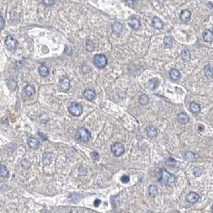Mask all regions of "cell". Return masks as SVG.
<instances>
[{"mask_svg":"<svg viewBox=\"0 0 213 213\" xmlns=\"http://www.w3.org/2000/svg\"><path fill=\"white\" fill-rule=\"evenodd\" d=\"M43 4H45L47 7H50V6H52L53 4L56 3V1H43Z\"/></svg>","mask_w":213,"mask_h":213,"instance_id":"obj_35","label":"cell"},{"mask_svg":"<svg viewBox=\"0 0 213 213\" xmlns=\"http://www.w3.org/2000/svg\"><path fill=\"white\" fill-rule=\"evenodd\" d=\"M152 26L155 29H162L163 27V22L159 19V17H154L153 19H152Z\"/></svg>","mask_w":213,"mask_h":213,"instance_id":"obj_17","label":"cell"},{"mask_svg":"<svg viewBox=\"0 0 213 213\" xmlns=\"http://www.w3.org/2000/svg\"><path fill=\"white\" fill-rule=\"evenodd\" d=\"M91 159L95 160V161H96V160H99V154L97 152H95V151H93V152H91Z\"/></svg>","mask_w":213,"mask_h":213,"instance_id":"obj_32","label":"cell"},{"mask_svg":"<svg viewBox=\"0 0 213 213\" xmlns=\"http://www.w3.org/2000/svg\"><path fill=\"white\" fill-rule=\"evenodd\" d=\"M180 57L181 60L184 61V62H188L189 60H191V53L190 51L188 49H183V51H181L180 53Z\"/></svg>","mask_w":213,"mask_h":213,"instance_id":"obj_20","label":"cell"},{"mask_svg":"<svg viewBox=\"0 0 213 213\" xmlns=\"http://www.w3.org/2000/svg\"><path fill=\"white\" fill-rule=\"evenodd\" d=\"M139 102H140L141 105L145 106V105H147L149 103V97L145 94L141 95L139 97Z\"/></svg>","mask_w":213,"mask_h":213,"instance_id":"obj_26","label":"cell"},{"mask_svg":"<svg viewBox=\"0 0 213 213\" xmlns=\"http://www.w3.org/2000/svg\"><path fill=\"white\" fill-rule=\"evenodd\" d=\"M52 161V155L49 152H46L43 155V163L45 166H48L51 164Z\"/></svg>","mask_w":213,"mask_h":213,"instance_id":"obj_23","label":"cell"},{"mask_svg":"<svg viewBox=\"0 0 213 213\" xmlns=\"http://www.w3.org/2000/svg\"><path fill=\"white\" fill-rule=\"evenodd\" d=\"M202 173H203V169L200 168V167H195L194 168H193V174L196 177H199V176H200L202 175Z\"/></svg>","mask_w":213,"mask_h":213,"instance_id":"obj_31","label":"cell"},{"mask_svg":"<svg viewBox=\"0 0 213 213\" xmlns=\"http://www.w3.org/2000/svg\"><path fill=\"white\" fill-rule=\"evenodd\" d=\"M38 73L42 77H47L49 75V70L44 65H41L38 67Z\"/></svg>","mask_w":213,"mask_h":213,"instance_id":"obj_25","label":"cell"},{"mask_svg":"<svg viewBox=\"0 0 213 213\" xmlns=\"http://www.w3.org/2000/svg\"><path fill=\"white\" fill-rule=\"evenodd\" d=\"M177 120L179 121V124H186L188 123L189 118L186 113H179V115H177Z\"/></svg>","mask_w":213,"mask_h":213,"instance_id":"obj_21","label":"cell"},{"mask_svg":"<svg viewBox=\"0 0 213 213\" xmlns=\"http://www.w3.org/2000/svg\"><path fill=\"white\" fill-rule=\"evenodd\" d=\"M172 43H173V39L171 36H166L163 40V43H164V47L166 48H170L172 46Z\"/></svg>","mask_w":213,"mask_h":213,"instance_id":"obj_28","label":"cell"},{"mask_svg":"<svg viewBox=\"0 0 213 213\" xmlns=\"http://www.w3.org/2000/svg\"><path fill=\"white\" fill-rule=\"evenodd\" d=\"M148 213H153V212H148Z\"/></svg>","mask_w":213,"mask_h":213,"instance_id":"obj_41","label":"cell"},{"mask_svg":"<svg viewBox=\"0 0 213 213\" xmlns=\"http://www.w3.org/2000/svg\"><path fill=\"white\" fill-rule=\"evenodd\" d=\"M27 144H28L30 148L36 149V148H38V146L40 144V142L34 137H30V138L27 139Z\"/></svg>","mask_w":213,"mask_h":213,"instance_id":"obj_14","label":"cell"},{"mask_svg":"<svg viewBox=\"0 0 213 213\" xmlns=\"http://www.w3.org/2000/svg\"><path fill=\"white\" fill-rule=\"evenodd\" d=\"M212 34H213V29H212Z\"/></svg>","mask_w":213,"mask_h":213,"instance_id":"obj_42","label":"cell"},{"mask_svg":"<svg viewBox=\"0 0 213 213\" xmlns=\"http://www.w3.org/2000/svg\"><path fill=\"white\" fill-rule=\"evenodd\" d=\"M25 93L26 95L28 96H32L35 93V90H34V86L32 85H27L25 87Z\"/></svg>","mask_w":213,"mask_h":213,"instance_id":"obj_27","label":"cell"},{"mask_svg":"<svg viewBox=\"0 0 213 213\" xmlns=\"http://www.w3.org/2000/svg\"><path fill=\"white\" fill-rule=\"evenodd\" d=\"M83 96L86 99H87L89 101H92L95 98V92L93 90L87 89L83 91Z\"/></svg>","mask_w":213,"mask_h":213,"instance_id":"obj_16","label":"cell"},{"mask_svg":"<svg viewBox=\"0 0 213 213\" xmlns=\"http://www.w3.org/2000/svg\"><path fill=\"white\" fill-rule=\"evenodd\" d=\"M204 74L208 79H213V66L211 64H207L204 67Z\"/></svg>","mask_w":213,"mask_h":213,"instance_id":"obj_12","label":"cell"},{"mask_svg":"<svg viewBox=\"0 0 213 213\" xmlns=\"http://www.w3.org/2000/svg\"><path fill=\"white\" fill-rule=\"evenodd\" d=\"M125 3L129 6V7H134L136 6L137 3V1H133V0H128V1H125Z\"/></svg>","mask_w":213,"mask_h":213,"instance_id":"obj_34","label":"cell"},{"mask_svg":"<svg viewBox=\"0 0 213 213\" xmlns=\"http://www.w3.org/2000/svg\"><path fill=\"white\" fill-rule=\"evenodd\" d=\"M189 109L190 111L192 113H195V114H197L199 112H200L201 110V106L199 103H197L196 102H192L189 105Z\"/></svg>","mask_w":213,"mask_h":213,"instance_id":"obj_19","label":"cell"},{"mask_svg":"<svg viewBox=\"0 0 213 213\" xmlns=\"http://www.w3.org/2000/svg\"><path fill=\"white\" fill-rule=\"evenodd\" d=\"M70 213H76V212H71Z\"/></svg>","mask_w":213,"mask_h":213,"instance_id":"obj_40","label":"cell"},{"mask_svg":"<svg viewBox=\"0 0 213 213\" xmlns=\"http://www.w3.org/2000/svg\"><path fill=\"white\" fill-rule=\"evenodd\" d=\"M44 213H51V212H50L49 211H46V212H44Z\"/></svg>","mask_w":213,"mask_h":213,"instance_id":"obj_38","label":"cell"},{"mask_svg":"<svg viewBox=\"0 0 213 213\" xmlns=\"http://www.w3.org/2000/svg\"><path fill=\"white\" fill-rule=\"evenodd\" d=\"M59 87L62 91H67L70 87V79L67 76H62L59 82Z\"/></svg>","mask_w":213,"mask_h":213,"instance_id":"obj_7","label":"cell"},{"mask_svg":"<svg viewBox=\"0 0 213 213\" xmlns=\"http://www.w3.org/2000/svg\"><path fill=\"white\" fill-rule=\"evenodd\" d=\"M169 75H170L171 79L172 80H174V81L179 80V79H180V73H179V71L177 69H171L170 71V72H169Z\"/></svg>","mask_w":213,"mask_h":213,"instance_id":"obj_22","label":"cell"},{"mask_svg":"<svg viewBox=\"0 0 213 213\" xmlns=\"http://www.w3.org/2000/svg\"><path fill=\"white\" fill-rule=\"evenodd\" d=\"M159 181L166 186H171L175 183V176L171 174L170 172H168L166 169H161Z\"/></svg>","mask_w":213,"mask_h":213,"instance_id":"obj_1","label":"cell"},{"mask_svg":"<svg viewBox=\"0 0 213 213\" xmlns=\"http://www.w3.org/2000/svg\"><path fill=\"white\" fill-rule=\"evenodd\" d=\"M183 159L187 161H194L198 158V155L196 153L190 151H186L183 155Z\"/></svg>","mask_w":213,"mask_h":213,"instance_id":"obj_11","label":"cell"},{"mask_svg":"<svg viewBox=\"0 0 213 213\" xmlns=\"http://www.w3.org/2000/svg\"><path fill=\"white\" fill-rule=\"evenodd\" d=\"M111 151L115 156L119 157L122 155H124V151H125V148H124V145L122 144L121 143L116 142V143H114L113 144L111 145Z\"/></svg>","mask_w":213,"mask_h":213,"instance_id":"obj_5","label":"cell"},{"mask_svg":"<svg viewBox=\"0 0 213 213\" xmlns=\"http://www.w3.org/2000/svg\"><path fill=\"white\" fill-rule=\"evenodd\" d=\"M100 204H101V200H99V199H97V200H95L94 206L95 207H99Z\"/></svg>","mask_w":213,"mask_h":213,"instance_id":"obj_37","label":"cell"},{"mask_svg":"<svg viewBox=\"0 0 213 213\" xmlns=\"http://www.w3.org/2000/svg\"><path fill=\"white\" fill-rule=\"evenodd\" d=\"M212 213H213V205H212Z\"/></svg>","mask_w":213,"mask_h":213,"instance_id":"obj_39","label":"cell"},{"mask_svg":"<svg viewBox=\"0 0 213 213\" xmlns=\"http://www.w3.org/2000/svg\"><path fill=\"white\" fill-rule=\"evenodd\" d=\"M5 45L8 50L11 51H15L17 48L18 42L11 35H8L5 40Z\"/></svg>","mask_w":213,"mask_h":213,"instance_id":"obj_6","label":"cell"},{"mask_svg":"<svg viewBox=\"0 0 213 213\" xmlns=\"http://www.w3.org/2000/svg\"><path fill=\"white\" fill-rule=\"evenodd\" d=\"M203 38H204V40L206 43H211L213 41V34L212 32V30H205L204 32H203Z\"/></svg>","mask_w":213,"mask_h":213,"instance_id":"obj_18","label":"cell"},{"mask_svg":"<svg viewBox=\"0 0 213 213\" xmlns=\"http://www.w3.org/2000/svg\"><path fill=\"white\" fill-rule=\"evenodd\" d=\"M129 180H130V177L128 176V175H123L122 177H121V181L123 182L124 183H127L129 182Z\"/></svg>","mask_w":213,"mask_h":213,"instance_id":"obj_33","label":"cell"},{"mask_svg":"<svg viewBox=\"0 0 213 213\" xmlns=\"http://www.w3.org/2000/svg\"><path fill=\"white\" fill-rule=\"evenodd\" d=\"M68 111L70 114L72 115L73 116H79L82 115L83 109V106L80 103L74 102L70 105Z\"/></svg>","mask_w":213,"mask_h":213,"instance_id":"obj_4","label":"cell"},{"mask_svg":"<svg viewBox=\"0 0 213 213\" xmlns=\"http://www.w3.org/2000/svg\"><path fill=\"white\" fill-rule=\"evenodd\" d=\"M199 200H200L199 194H197V193L194 192H189L188 195H187V196H186V200L188 201V203H191V204L196 203Z\"/></svg>","mask_w":213,"mask_h":213,"instance_id":"obj_8","label":"cell"},{"mask_svg":"<svg viewBox=\"0 0 213 213\" xmlns=\"http://www.w3.org/2000/svg\"><path fill=\"white\" fill-rule=\"evenodd\" d=\"M5 26V21L2 16H0V30L3 29Z\"/></svg>","mask_w":213,"mask_h":213,"instance_id":"obj_36","label":"cell"},{"mask_svg":"<svg viewBox=\"0 0 213 213\" xmlns=\"http://www.w3.org/2000/svg\"><path fill=\"white\" fill-rule=\"evenodd\" d=\"M128 25L134 30H139L140 27V21L137 18H132L128 20Z\"/></svg>","mask_w":213,"mask_h":213,"instance_id":"obj_10","label":"cell"},{"mask_svg":"<svg viewBox=\"0 0 213 213\" xmlns=\"http://www.w3.org/2000/svg\"><path fill=\"white\" fill-rule=\"evenodd\" d=\"M146 132L148 136L150 138H155L158 136V130L154 126H148L146 129Z\"/></svg>","mask_w":213,"mask_h":213,"instance_id":"obj_13","label":"cell"},{"mask_svg":"<svg viewBox=\"0 0 213 213\" xmlns=\"http://www.w3.org/2000/svg\"><path fill=\"white\" fill-rule=\"evenodd\" d=\"M9 175V171L7 167L4 165H0V175L3 177H7Z\"/></svg>","mask_w":213,"mask_h":213,"instance_id":"obj_30","label":"cell"},{"mask_svg":"<svg viewBox=\"0 0 213 213\" xmlns=\"http://www.w3.org/2000/svg\"><path fill=\"white\" fill-rule=\"evenodd\" d=\"M148 193H149L150 196H151V197H155V196H157L158 193H159L157 187L153 185V184H152V185H150L149 188H148Z\"/></svg>","mask_w":213,"mask_h":213,"instance_id":"obj_24","label":"cell"},{"mask_svg":"<svg viewBox=\"0 0 213 213\" xmlns=\"http://www.w3.org/2000/svg\"><path fill=\"white\" fill-rule=\"evenodd\" d=\"M111 29H112V31H113L114 34L119 35L123 32V25L119 22H116L112 25Z\"/></svg>","mask_w":213,"mask_h":213,"instance_id":"obj_15","label":"cell"},{"mask_svg":"<svg viewBox=\"0 0 213 213\" xmlns=\"http://www.w3.org/2000/svg\"><path fill=\"white\" fill-rule=\"evenodd\" d=\"M75 139L81 142H87L91 139V133L85 128H80L77 130Z\"/></svg>","mask_w":213,"mask_h":213,"instance_id":"obj_2","label":"cell"},{"mask_svg":"<svg viewBox=\"0 0 213 213\" xmlns=\"http://www.w3.org/2000/svg\"><path fill=\"white\" fill-rule=\"evenodd\" d=\"M93 64L98 68H104L107 64V59L106 56L103 54H97L93 58Z\"/></svg>","mask_w":213,"mask_h":213,"instance_id":"obj_3","label":"cell"},{"mask_svg":"<svg viewBox=\"0 0 213 213\" xmlns=\"http://www.w3.org/2000/svg\"><path fill=\"white\" fill-rule=\"evenodd\" d=\"M165 164L167 165V166L171 167H176V165H177V161L175 159H174L173 158L169 157L165 160Z\"/></svg>","mask_w":213,"mask_h":213,"instance_id":"obj_29","label":"cell"},{"mask_svg":"<svg viewBox=\"0 0 213 213\" xmlns=\"http://www.w3.org/2000/svg\"><path fill=\"white\" fill-rule=\"evenodd\" d=\"M191 16H192V13L191 11L188 10V9H185V10H183L181 13H180V15H179V18H180V20L183 22H187L190 20L191 19Z\"/></svg>","mask_w":213,"mask_h":213,"instance_id":"obj_9","label":"cell"}]
</instances>
